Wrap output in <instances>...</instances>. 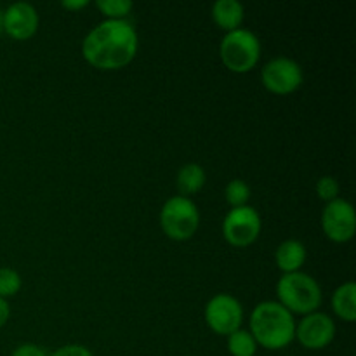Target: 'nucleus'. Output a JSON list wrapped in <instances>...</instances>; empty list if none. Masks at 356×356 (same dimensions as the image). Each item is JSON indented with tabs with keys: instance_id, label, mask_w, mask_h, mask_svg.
Listing matches in <instances>:
<instances>
[{
	"instance_id": "obj_1",
	"label": "nucleus",
	"mask_w": 356,
	"mask_h": 356,
	"mask_svg": "<svg viewBox=\"0 0 356 356\" xmlns=\"http://www.w3.org/2000/svg\"><path fill=\"white\" fill-rule=\"evenodd\" d=\"M138 47V31L127 19L101 21L82 40L83 58L101 70H117L129 65Z\"/></svg>"
},
{
	"instance_id": "obj_2",
	"label": "nucleus",
	"mask_w": 356,
	"mask_h": 356,
	"mask_svg": "<svg viewBox=\"0 0 356 356\" xmlns=\"http://www.w3.org/2000/svg\"><path fill=\"white\" fill-rule=\"evenodd\" d=\"M249 325L256 343L266 350H282L294 341V315L278 301L259 302L250 313Z\"/></svg>"
},
{
	"instance_id": "obj_3",
	"label": "nucleus",
	"mask_w": 356,
	"mask_h": 356,
	"mask_svg": "<svg viewBox=\"0 0 356 356\" xmlns=\"http://www.w3.org/2000/svg\"><path fill=\"white\" fill-rule=\"evenodd\" d=\"M277 296L280 305L291 313L309 315L322 305V289L318 282L308 273L296 271L284 273L277 284Z\"/></svg>"
},
{
	"instance_id": "obj_4",
	"label": "nucleus",
	"mask_w": 356,
	"mask_h": 356,
	"mask_svg": "<svg viewBox=\"0 0 356 356\" xmlns=\"http://www.w3.org/2000/svg\"><path fill=\"white\" fill-rule=\"evenodd\" d=\"M221 59L235 73H245L257 65L261 56V42L254 31L247 28L226 31L219 45Z\"/></svg>"
},
{
	"instance_id": "obj_5",
	"label": "nucleus",
	"mask_w": 356,
	"mask_h": 356,
	"mask_svg": "<svg viewBox=\"0 0 356 356\" xmlns=\"http://www.w3.org/2000/svg\"><path fill=\"white\" fill-rule=\"evenodd\" d=\"M198 225H200V212L197 204L188 197L181 195L170 197L160 211V226L163 233L172 240L183 242L191 238L198 229Z\"/></svg>"
},
{
	"instance_id": "obj_6",
	"label": "nucleus",
	"mask_w": 356,
	"mask_h": 356,
	"mask_svg": "<svg viewBox=\"0 0 356 356\" xmlns=\"http://www.w3.org/2000/svg\"><path fill=\"white\" fill-rule=\"evenodd\" d=\"M261 216L250 205L232 207L222 221V235L235 247L250 245L261 233Z\"/></svg>"
},
{
	"instance_id": "obj_7",
	"label": "nucleus",
	"mask_w": 356,
	"mask_h": 356,
	"mask_svg": "<svg viewBox=\"0 0 356 356\" xmlns=\"http://www.w3.org/2000/svg\"><path fill=\"white\" fill-rule=\"evenodd\" d=\"M205 322L219 336L233 334L240 329L243 320V308L236 298L229 294H216L205 306Z\"/></svg>"
},
{
	"instance_id": "obj_8",
	"label": "nucleus",
	"mask_w": 356,
	"mask_h": 356,
	"mask_svg": "<svg viewBox=\"0 0 356 356\" xmlns=\"http://www.w3.org/2000/svg\"><path fill=\"white\" fill-rule=\"evenodd\" d=\"M264 87L275 94H289L299 89L302 83V68L296 59L277 56L270 59L261 70Z\"/></svg>"
},
{
	"instance_id": "obj_9",
	"label": "nucleus",
	"mask_w": 356,
	"mask_h": 356,
	"mask_svg": "<svg viewBox=\"0 0 356 356\" xmlns=\"http://www.w3.org/2000/svg\"><path fill=\"white\" fill-rule=\"evenodd\" d=\"M322 228L332 242H350L356 232V214L351 202L344 198L329 202L322 212Z\"/></svg>"
},
{
	"instance_id": "obj_10",
	"label": "nucleus",
	"mask_w": 356,
	"mask_h": 356,
	"mask_svg": "<svg viewBox=\"0 0 356 356\" xmlns=\"http://www.w3.org/2000/svg\"><path fill=\"white\" fill-rule=\"evenodd\" d=\"M334 337H336V323L325 313L313 312L296 323L294 339H298L306 350H323L332 343Z\"/></svg>"
},
{
	"instance_id": "obj_11",
	"label": "nucleus",
	"mask_w": 356,
	"mask_h": 356,
	"mask_svg": "<svg viewBox=\"0 0 356 356\" xmlns=\"http://www.w3.org/2000/svg\"><path fill=\"white\" fill-rule=\"evenodd\" d=\"M38 28V13L30 2H14L3 10L2 30L17 40L30 38Z\"/></svg>"
},
{
	"instance_id": "obj_12",
	"label": "nucleus",
	"mask_w": 356,
	"mask_h": 356,
	"mask_svg": "<svg viewBox=\"0 0 356 356\" xmlns=\"http://www.w3.org/2000/svg\"><path fill=\"white\" fill-rule=\"evenodd\" d=\"M275 261L284 273L301 271V266L306 261V247L299 240H284L275 250Z\"/></svg>"
},
{
	"instance_id": "obj_13",
	"label": "nucleus",
	"mask_w": 356,
	"mask_h": 356,
	"mask_svg": "<svg viewBox=\"0 0 356 356\" xmlns=\"http://www.w3.org/2000/svg\"><path fill=\"white\" fill-rule=\"evenodd\" d=\"M245 9L238 0H218L212 3V19L222 30L232 31L242 26Z\"/></svg>"
},
{
	"instance_id": "obj_14",
	"label": "nucleus",
	"mask_w": 356,
	"mask_h": 356,
	"mask_svg": "<svg viewBox=\"0 0 356 356\" xmlns=\"http://www.w3.org/2000/svg\"><path fill=\"white\" fill-rule=\"evenodd\" d=\"M332 309L344 322L356 320V285L355 282H346L339 285L332 294Z\"/></svg>"
},
{
	"instance_id": "obj_15",
	"label": "nucleus",
	"mask_w": 356,
	"mask_h": 356,
	"mask_svg": "<svg viewBox=\"0 0 356 356\" xmlns=\"http://www.w3.org/2000/svg\"><path fill=\"white\" fill-rule=\"evenodd\" d=\"M176 184H177V190H179L181 197H188L190 195L197 193L204 188L205 184V170L200 163H184L183 167L179 169L176 177Z\"/></svg>"
},
{
	"instance_id": "obj_16",
	"label": "nucleus",
	"mask_w": 356,
	"mask_h": 356,
	"mask_svg": "<svg viewBox=\"0 0 356 356\" xmlns=\"http://www.w3.org/2000/svg\"><path fill=\"white\" fill-rule=\"evenodd\" d=\"M228 351L232 356H254L257 343L249 330L238 329L228 336Z\"/></svg>"
},
{
	"instance_id": "obj_17",
	"label": "nucleus",
	"mask_w": 356,
	"mask_h": 356,
	"mask_svg": "<svg viewBox=\"0 0 356 356\" xmlns=\"http://www.w3.org/2000/svg\"><path fill=\"white\" fill-rule=\"evenodd\" d=\"M225 198L232 207L247 205L250 198V186L242 179H233L226 184Z\"/></svg>"
},
{
	"instance_id": "obj_18",
	"label": "nucleus",
	"mask_w": 356,
	"mask_h": 356,
	"mask_svg": "<svg viewBox=\"0 0 356 356\" xmlns=\"http://www.w3.org/2000/svg\"><path fill=\"white\" fill-rule=\"evenodd\" d=\"M23 280L21 275L13 268H0V298H13L19 292Z\"/></svg>"
},
{
	"instance_id": "obj_19",
	"label": "nucleus",
	"mask_w": 356,
	"mask_h": 356,
	"mask_svg": "<svg viewBox=\"0 0 356 356\" xmlns=\"http://www.w3.org/2000/svg\"><path fill=\"white\" fill-rule=\"evenodd\" d=\"M96 6L108 19H125L132 9L131 0H97Z\"/></svg>"
},
{
	"instance_id": "obj_20",
	"label": "nucleus",
	"mask_w": 356,
	"mask_h": 356,
	"mask_svg": "<svg viewBox=\"0 0 356 356\" xmlns=\"http://www.w3.org/2000/svg\"><path fill=\"white\" fill-rule=\"evenodd\" d=\"M315 190H316V195H318L322 200H325L327 204H329V202L339 198L341 188H339V183H337L336 177L322 176L318 181H316Z\"/></svg>"
},
{
	"instance_id": "obj_21",
	"label": "nucleus",
	"mask_w": 356,
	"mask_h": 356,
	"mask_svg": "<svg viewBox=\"0 0 356 356\" xmlns=\"http://www.w3.org/2000/svg\"><path fill=\"white\" fill-rule=\"evenodd\" d=\"M51 356H94L89 348L82 344H66V346L58 348Z\"/></svg>"
},
{
	"instance_id": "obj_22",
	"label": "nucleus",
	"mask_w": 356,
	"mask_h": 356,
	"mask_svg": "<svg viewBox=\"0 0 356 356\" xmlns=\"http://www.w3.org/2000/svg\"><path fill=\"white\" fill-rule=\"evenodd\" d=\"M10 356H47V353L42 346H37L33 343H24L19 344Z\"/></svg>"
},
{
	"instance_id": "obj_23",
	"label": "nucleus",
	"mask_w": 356,
	"mask_h": 356,
	"mask_svg": "<svg viewBox=\"0 0 356 356\" xmlns=\"http://www.w3.org/2000/svg\"><path fill=\"white\" fill-rule=\"evenodd\" d=\"M10 316V308H9V302L7 299L0 298V327H3L7 323Z\"/></svg>"
},
{
	"instance_id": "obj_24",
	"label": "nucleus",
	"mask_w": 356,
	"mask_h": 356,
	"mask_svg": "<svg viewBox=\"0 0 356 356\" xmlns=\"http://www.w3.org/2000/svg\"><path fill=\"white\" fill-rule=\"evenodd\" d=\"M61 6L65 9H82V7L89 6V2L87 0H63Z\"/></svg>"
},
{
	"instance_id": "obj_25",
	"label": "nucleus",
	"mask_w": 356,
	"mask_h": 356,
	"mask_svg": "<svg viewBox=\"0 0 356 356\" xmlns=\"http://www.w3.org/2000/svg\"><path fill=\"white\" fill-rule=\"evenodd\" d=\"M2 21H3V10H0V30H2Z\"/></svg>"
}]
</instances>
